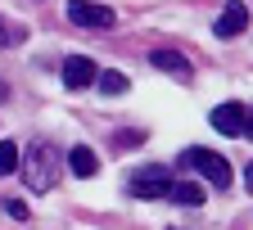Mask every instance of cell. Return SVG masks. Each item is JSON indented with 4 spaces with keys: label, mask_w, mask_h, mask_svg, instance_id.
Here are the masks:
<instances>
[{
    "label": "cell",
    "mask_w": 253,
    "mask_h": 230,
    "mask_svg": "<svg viewBox=\"0 0 253 230\" xmlns=\"http://www.w3.org/2000/svg\"><path fill=\"white\" fill-rule=\"evenodd\" d=\"M63 176V153L50 140H32L27 145V162H23V181L32 194H50Z\"/></svg>",
    "instance_id": "6da1fadb"
},
{
    "label": "cell",
    "mask_w": 253,
    "mask_h": 230,
    "mask_svg": "<svg viewBox=\"0 0 253 230\" xmlns=\"http://www.w3.org/2000/svg\"><path fill=\"white\" fill-rule=\"evenodd\" d=\"M181 167L208 176L212 190H231V181H235V176H231V162L221 158V153H212V149H185V153H181Z\"/></svg>",
    "instance_id": "7a4b0ae2"
},
{
    "label": "cell",
    "mask_w": 253,
    "mask_h": 230,
    "mask_svg": "<svg viewBox=\"0 0 253 230\" xmlns=\"http://www.w3.org/2000/svg\"><path fill=\"white\" fill-rule=\"evenodd\" d=\"M168 190H172V167H163V162H149L145 172L131 176L136 199H168Z\"/></svg>",
    "instance_id": "3957f363"
},
{
    "label": "cell",
    "mask_w": 253,
    "mask_h": 230,
    "mask_svg": "<svg viewBox=\"0 0 253 230\" xmlns=\"http://www.w3.org/2000/svg\"><path fill=\"white\" fill-rule=\"evenodd\" d=\"M68 18L77 27H113V9L109 5H95V0H68Z\"/></svg>",
    "instance_id": "277c9868"
},
{
    "label": "cell",
    "mask_w": 253,
    "mask_h": 230,
    "mask_svg": "<svg viewBox=\"0 0 253 230\" xmlns=\"http://www.w3.org/2000/svg\"><path fill=\"white\" fill-rule=\"evenodd\" d=\"M95 73H100V68H95L86 54H68V59H63V86H68V90L95 86Z\"/></svg>",
    "instance_id": "5b68a950"
},
{
    "label": "cell",
    "mask_w": 253,
    "mask_h": 230,
    "mask_svg": "<svg viewBox=\"0 0 253 230\" xmlns=\"http://www.w3.org/2000/svg\"><path fill=\"white\" fill-rule=\"evenodd\" d=\"M208 122L221 131V136H240V131H244V104H235V100L217 104V109L208 113Z\"/></svg>",
    "instance_id": "8992f818"
},
{
    "label": "cell",
    "mask_w": 253,
    "mask_h": 230,
    "mask_svg": "<svg viewBox=\"0 0 253 230\" xmlns=\"http://www.w3.org/2000/svg\"><path fill=\"white\" fill-rule=\"evenodd\" d=\"M244 27H249V9L240 5V0H231V5L221 9V18H217V37H221V41H231V37H240Z\"/></svg>",
    "instance_id": "52a82bcc"
},
{
    "label": "cell",
    "mask_w": 253,
    "mask_h": 230,
    "mask_svg": "<svg viewBox=\"0 0 253 230\" xmlns=\"http://www.w3.org/2000/svg\"><path fill=\"white\" fill-rule=\"evenodd\" d=\"M149 63H154V68H163V73H172V77H181V81H190V73H195V68H190V63H185L176 50H154V54H149Z\"/></svg>",
    "instance_id": "ba28073f"
},
{
    "label": "cell",
    "mask_w": 253,
    "mask_h": 230,
    "mask_svg": "<svg viewBox=\"0 0 253 230\" xmlns=\"http://www.w3.org/2000/svg\"><path fill=\"white\" fill-rule=\"evenodd\" d=\"M68 167H73V176H95V172H100V158H95V149H86V145H77L73 153H68Z\"/></svg>",
    "instance_id": "9c48e42d"
},
{
    "label": "cell",
    "mask_w": 253,
    "mask_h": 230,
    "mask_svg": "<svg viewBox=\"0 0 253 230\" xmlns=\"http://www.w3.org/2000/svg\"><path fill=\"white\" fill-rule=\"evenodd\" d=\"M168 199H176V203H185V208H199V203H204V190H199L195 181H172Z\"/></svg>",
    "instance_id": "30bf717a"
},
{
    "label": "cell",
    "mask_w": 253,
    "mask_h": 230,
    "mask_svg": "<svg viewBox=\"0 0 253 230\" xmlns=\"http://www.w3.org/2000/svg\"><path fill=\"white\" fill-rule=\"evenodd\" d=\"M14 172H18V145L0 140V176H14Z\"/></svg>",
    "instance_id": "8fae6325"
},
{
    "label": "cell",
    "mask_w": 253,
    "mask_h": 230,
    "mask_svg": "<svg viewBox=\"0 0 253 230\" xmlns=\"http://www.w3.org/2000/svg\"><path fill=\"white\" fill-rule=\"evenodd\" d=\"M95 86H100L104 95H122L126 90V77L122 73H95Z\"/></svg>",
    "instance_id": "7c38bea8"
},
{
    "label": "cell",
    "mask_w": 253,
    "mask_h": 230,
    "mask_svg": "<svg viewBox=\"0 0 253 230\" xmlns=\"http://www.w3.org/2000/svg\"><path fill=\"white\" fill-rule=\"evenodd\" d=\"M5 212H9L14 221H27V203H23V199H9V203H5Z\"/></svg>",
    "instance_id": "4fadbf2b"
},
{
    "label": "cell",
    "mask_w": 253,
    "mask_h": 230,
    "mask_svg": "<svg viewBox=\"0 0 253 230\" xmlns=\"http://www.w3.org/2000/svg\"><path fill=\"white\" fill-rule=\"evenodd\" d=\"M244 140H253V109H244V131H240Z\"/></svg>",
    "instance_id": "5bb4252c"
},
{
    "label": "cell",
    "mask_w": 253,
    "mask_h": 230,
    "mask_svg": "<svg viewBox=\"0 0 253 230\" xmlns=\"http://www.w3.org/2000/svg\"><path fill=\"white\" fill-rule=\"evenodd\" d=\"M244 190H253V167H249V172H244Z\"/></svg>",
    "instance_id": "9a60e30c"
},
{
    "label": "cell",
    "mask_w": 253,
    "mask_h": 230,
    "mask_svg": "<svg viewBox=\"0 0 253 230\" xmlns=\"http://www.w3.org/2000/svg\"><path fill=\"white\" fill-rule=\"evenodd\" d=\"M5 100H9V90H5V81H0V104H5Z\"/></svg>",
    "instance_id": "2e32d148"
},
{
    "label": "cell",
    "mask_w": 253,
    "mask_h": 230,
    "mask_svg": "<svg viewBox=\"0 0 253 230\" xmlns=\"http://www.w3.org/2000/svg\"><path fill=\"white\" fill-rule=\"evenodd\" d=\"M5 41H9V32H5V23H0V45H5Z\"/></svg>",
    "instance_id": "e0dca14e"
}]
</instances>
